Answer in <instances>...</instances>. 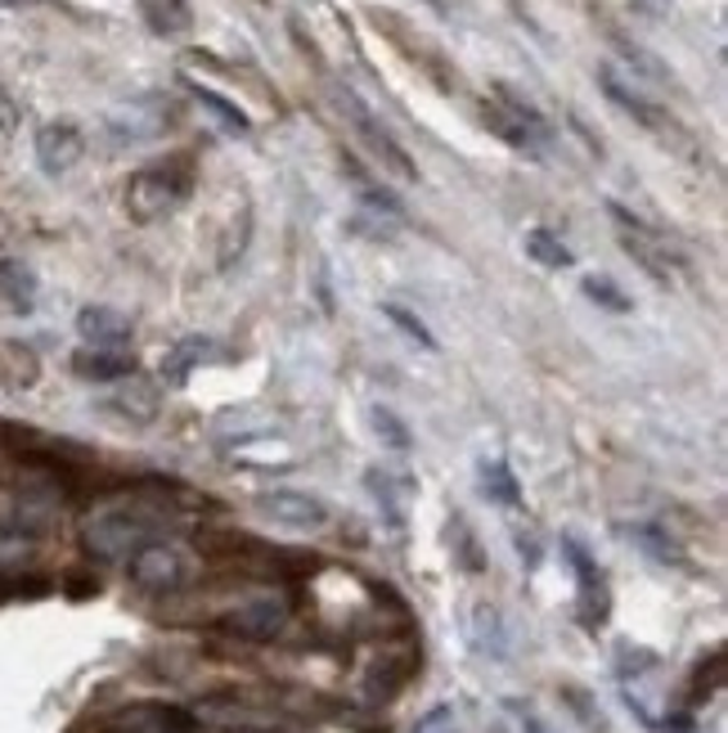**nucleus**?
Instances as JSON below:
<instances>
[{"instance_id":"19","label":"nucleus","mask_w":728,"mask_h":733,"mask_svg":"<svg viewBox=\"0 0 728 733\" xmlns=\"http://www.w3.org/2000/svg\"><path fill=\"white\" fill-rule=\"evenodd\" d=\"M482 482H486V495L495 500V504H522V491H518V478L508 472V463L504 459H486L482 463Z\"/></svg>"},{"instance_id":"7","label":"nucleus","mask_w":728,"mask_h":733,"mask_svg":"<svg viewBox=\"0 0 728 733\" xmlns=\"http://www.w3.org/2000/svg\"><path fill=\"white\" fill-rule=\"evenodd\" d=\"M612 217L621 221V248L634 256L638 266H644L657 284H670V256H666V248H661V239L648 230V226H638L625 207H612Z\"/></svg>"},{"instance_id":"13","label":"nucleus","mask_w":728,"mask_h":733,"mask_svg":"<svg viewBox=\"0 0 728 733\" xmlns=\"http://www.w3.org/2000/svg\"><path fill=\"white\" fill-rule=\"evenodd\" d=\"M72 365H77L81 378H95V382H117V378H131L136 374V360L131 356H113V347L81 352Z\"/></svg>"},{"instance_id":"18","label":"nucleus","mask_w":728,"mask_h":733,"mask_svg":"<svg viewBox=\"0 0 728 733\" xmlns=\"http://www.w3.org/2000/svg\"><path fill=\"white\" fill-rule=\"evenodd\" d=\"M207 347H211L207 337H185V342H176V347H171V356L162 360V378H166V382H185L189 369H194L198 360H207Z\"/></svg>"},{"instance_id":"17","label":"nucleus","mask_w":728,"mask_h":733,"mask_svg":"<svg viewBox=\"0 0 728 733\" xmlns=\"http://www.w3.org/2000/svg\"><path fill=\"white\" fill-rule=\"evenodd\" d=\"M527 256L531 262H540V266H548V271H563V266H571V248L553 234V230H531L527 234Z\"/></svg>"},{"instance_id":"6","label":"nucleus","mask_w":728,"mask_h":733,"mask_svg":"<svg viewBox=\"0 0 728 733\" xmlns=\"http://www.w3.org/2000/svg\"><path fill=\"white\" fill-rule=\"evenodd\" d=\"M262 513H270L279 527H292V531L328 527V504L315 500L311 491H270V495H262Z\"/></svg>"},{"instance_id":"27","label":"nucleus","mask_w":728,"mask_h":733,"mask_svg":"<svg viewBox=\"0 0 728 733\" xmlns=\"http://www.w3.org/2000/svg\"><path fill=\"white\" fill-rule=\"evenodd\" d=\"M373 427H378V437L388 442L392 450H401V455L409 450V427H405V423H401L392 410H373Z\"/></svg>"},{"instance_id":"12","label":"nucleus","mask_w":728,"mask_h":733,"mask_svg":"<svg viewBox=\"0 0 728 733\" xmlns=\"http://www.w3.org/2000/svg\"><path fill=\"white\" fill-rule=\"evenodd\" d=\"M77 333L91 342V347H117V342L131 337V320L113 307H85L77 316Z\"/></svg>"},{"instance_id":"1","label":"nucleus","mask_w":728,"mask_h":733,"mask_svg":"<svg viewBox=\"0 0 728 733\" xmlns=\"http://www.w3.org/2000/svg\"><path fill=\"white\" fill-rule=\"evenodd\" d=\"M153 531H158L153 513H145L140 504H113L85 523V549L95 558H108V563H122L136 549L153 545Z\"/></svg>"},{"instance_id":"20","label":"nucleus","mask_w":728,"mask_h":733,"mask_svg":"<svg viewBox=\"0 0 728 733\" xmlns=\"http://www.w3.org/2000/svg\"><path fill=\"white\" fill-rule=\"evenodd\" d=\"M108 410H113V414H126V419L149 423V419L158 414V392H149V387H140V382H126V392L113 397Z\"/></svg>"},{"instance_id":"22","label":"nucleus","mask_w":728,"mask_h":733,"mask_svg":"<svg viewBox=\"0 0 728 733\" xmlns=\"http://www.w3.org/2000/svg\"><path fill=\"white\" fill-rule=\"evenodd\" d=\"M585 297L598 301V307L612 311V316H625V311H629V297H625L608 275H589V279H585Z\"/></svg>"},{"instance_id":"3","label":"nucleus","mask_w":728,"mask_h":733,"mask_svg":"<svg viewBox=\"0 0 728 733\" xmlns=\"http://www.w3.org/2000/svg\"><path fill=\"white\" fill-rule=\"evenodd\" d=\"M337 108L347 113V122L356 126V136H360V140L373 149V158H378V162H388V167L396 171L401 181H414V176H418V171H414V162H409V153L396 145V136H392L388 126H382V122H378V117H373V113H369V108H365V104H360L351 91H337Z\"/></svg>"},{"instance_id":"24","label":"nucleus","mask_w":728,"mask_h":733,"mask_svg":"<svg viewBox=\"0 0 728 733\" xmlns=\"http://www.w3.org/2000/svg\"><path fill=\"white\" fill-rule=\"evenodd\" d=\"M629 536H634V545H638V549H648L652 558H661V563H679V558H683V553H679V545H674V540H670L661 527H652V523L634 527Z\"/></svg>"},{"instance_id":"4","label":"nucleus","mask_w":728,"mask_h":733,"mask_svg":"<svg viewBox=\"0 0 728 733\" xmlns=\"http://www.w3.org/2000/svg\"><path fill=\"white\" fill-rule=\"evenodd\" d=\"M288 617H292V608H288V598L284 594H252V598H243V603H234V608L226 612V630L230 634H239V639H275L284 626H288Z\"/></svg>"},{"instance_id":"2","label":"nucleus","mask_w":728,"mask_h":733,"mask_svg":"<svg viewBox=\"0 0 728 733\" xmlns=\"http://www.w3.org/2000/svg\"><path fill=\"white\" fill-rule=\"evenodd\" d=\"M126 572H131V585L145 589V594H181L194 585L198 576V563L194 553L176 540H153L145 549H136L126 558Z\"/></svg>"},{"instance_id":"26","label":"nucleus","mask_w":728,"mask_h":733,"mask_svg":"<svg viewBox=\"0 0 728 733\" xmlns=\"http://www.w3.org/2000/svg\"><path fill=\"white\" fill-rule=\"evenodd\" d=\"M369 486H373V500L388 508L392 527H401V523H405V508H401V500H396V478H392V472H369Z\"/></svg>"},{"instance_id":"16","label":"nucleus","mask_w":728,"mask_h":733,"mask_svg":"<svg viewBox=\"0 0 728 733\" xmlns=\"http://www.w3.org/2000/svg\"><path fill=\"white\" fill-rule=\"evenodd\" d=\"M0 293H5V301L14 311L27 316L36 307V275L23 262H0Z\"/></svg>"},{"instance_id":"14","label":"nucleus","mask_w":728,"mask_h":733,"mask_svg":"<svg viewBox=\"0 0 728 733\" xmlns=\"http://www.w3.org/2000/svg\"><path fill=\"white\" fill-rule=\"evenodd\" d=\"M234 459L252 463V468H288V463H297L292 446L279 442V437H247V442L234 446Z\"/></svg>"},{"instance_id":"10","label":"nucleus","mask_w":728,"mask_h":733,"mask_svg":"<svg viewBox=\"0 0 728 733\" xmlns=\"http://www.w3.org/2000/svg\"><path fill=\"white\" fill-rule=\"evenodd\" d=\"M598 81H603L608 100H612L616 108H625L629 117H638L644 126H652V131H661V126H666V113H661V108H657L648 95H638L629 81H621V72H616L612 64H603V68H598Z\"/></svg>"},{"instance_id":"11","label":"nucleus","mask_w":728,"mask_h":733,"mask_svg":"<svg viewBox=\"0 0 728 733\" xmlns=\"http://www.w3.org/2000/svg\"><path fill=\"white\" fill-rule=\"evenodd\" d=\"M185 729H189V715L162 702H140L117 715V733H185Z\"/></svg>"},{"instance_id":"25","label":"nucleus","mask_w":728,"mask_h":733,"mask_svg":"<svg viewBox=\"0 0 728 733\" xmlns=\"http://www.w3.org/2000/svg\"><path fill=\"white\" fill-rule=\"evenodd\" d=\"M194 95H198V104H203V108L217 113L234 136H243V131H247V113H243V108H234V104H230V100H221L217 91H207V85H194Z\"/></svg>"},{"instance_id":"29","label":"nucleus","mask_w":728,"mask_h":733,"mask_svg":"<svg viewBox=\"0 0 728 733\" xmlns=\"http://www.w3.org/2000/svg\"><path fill=\"white\" fill-rule=\"evenodd\" d=\"M522 733H548V724L540 715H522Z\"/></svg>"},{"instance_id":"28","label":"nucleus","mask_w":728,"mask_h":733,"mask_svg":"<svg viewBox=\"0 0 728 733\" xmlns=\"http://www.w3.org/2000/svg\"><path fill=\"white\" fill-rule=\"evenodd\" d=\"M14 122H19V108L10 104L5 91H0V131H14Z\"/></svg>"},{"instance_id":"8","label":"nucleus","mask_w":728,"mask_h":733,"mask_svg":"<svg viewBox=\"0 0 728 733\" xmlns=\"http://www.w3.org/2000/svg\"><path fill=\"white\" fill-rule=\"evenodd\" d=\"M85 153V140L72 122H50L36 131V162L41 171H50V176H63L68 167H77Z\"/></svg>"},{"instance_id":"23","label":"nucleus","mask_w":728,"mask_h":733,"mask_svg":"<svg viewBox=\"0 0 728 733\" xmlns=\"http://www.w3.org/2000/svg\"><path fill=\"white\" fill-rule=\"evenodd\" d=\"M382 316H388V320H392V324H396L405 337H414L423 352H437V337H432V329H427L418 316H409L405 307H396V301H388V307H382Z\"/></svg>"},{"instance_id":"21","label":"nucleus","mask_w":728,"mask_h":733,"mask_svg":"<svg viewBox=\"0 0 728 733\" xmlns=\"http://www.w3.org/2000/svg\"><path fill=\"white\" fill-rule=\"evenodd\" d=\"M36 553V540L23 536V531H0V572H19L32 563Z\"/></svg>"},{"instance_id":"5","label":"nucleus","mask_w":728,"mask_h":733,"mask_svg":"<svg viewBox=\"0 0 728 733\" xmlns=\"http://www.w3.org/2000/svg\"><path fill=\"white\" fill-rule=\"evenodd\" d=\"M176 203H181V181H171L166 171H136L131 185H126V211L140 226L162 221Z\"/></svg>"},{"instance_id":"9","label":"nucleus","mask_w":728,"mask_h":733,"mask_svg":"<svg viewBox=\"0 0 728 733\" xmlns=\"http://www.w3.org/2000/svg\"><path fill=\"white\" fill-rule=\"evenodd\" d=\"M563 553L571 558V568H576V581H580V598H585V626L598 630L608 621V585H603V572H598V563L585 553L580 540H563Z\"/></svg>"},{"instance_id":"15","label":"nucleus","mask_w":728,"mask_h":733,"mask_svg":"<svg viewBox=\"0 0 728 733\" xmlns=\"http://www.w3.org/2000/svg\"><path fill=\"white\" fill-rule=\"evenodd\" d=\"M140 10H145L149 27H153L158 36H181V32H189V23H194L189 0H140Z\"/></svg>"}]
</instances>
